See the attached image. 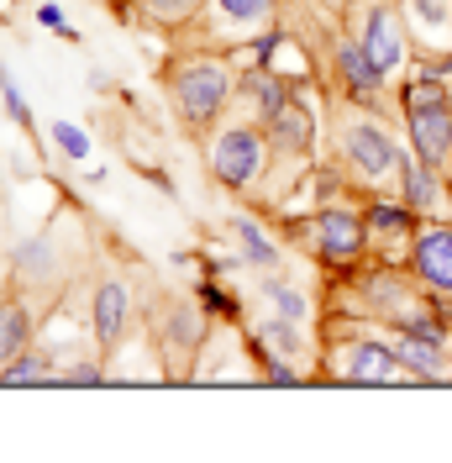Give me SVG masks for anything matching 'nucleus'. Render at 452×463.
I'll use <instances>...</instances> for the list:
<instances>
[{
  "mask_svg": "<svg viewBox=\"0 0 452 463\" xmlns=\"http://www.w3.org/2000/svg\"><path fill=\"white\" fill-rule=\"evenodd\" d=\"M174 106L179 116L190 121V127H205V121H216V111L226 106V95H231V74H226L221 63H211V58H184L179 69H174Z\"/></svg>",
  "mask_w": 452,
  "mask_h": 463,
  "instance_id": "obj_1",
  "label": "nucleus"
},
{
  "mask_svg": "<svg viewBox=\"0 0 452 463\" xmlns=\"http://www.w3.org/2000/svg\"><path fill=\"white\" fill-rule=\"evenodd\" d=\"M258 169H263V137L253 127H226L211 147V174L231 190H242V184H253Z\"/></svg>",
  "mask_w": 452,
  "mask_h": 463,
  "instance_id": "obj_2",
  "label": "nucleus"
},
{
  "mask_svg": "<svg viewBox=\"0 0 452 463\" xmlns=\"http://www.w3.org/2000/svg\"><path fill=\"white\" fill-rule=\"evenodd\" d=\"M410 143L431 169H442L452 158V111L447 100H416L410 106Z\"/></svg>",
  "mask_w": 452,
  "mask_h": 463,
  "instance_id": "obj_3",
  "label": "nucleus"
},
{
  "mask_svg": "<svg viewBox=\"0 0 452 463\" xmlns=\"http://www.w3.org/2000/svg\"><path fill=\"white\" fill-rule=\"evenodd\" d=\"M347 158H353V169L363 174V179H384V174L400 169V147L384 137V127H373V121H358V127H347Z\"/></svg>",
  "mask_w": 452,
  "mask_h": 463,
  "instance_id": "obj_4",
  "label": "nucleus"
},
{
  "mask_svg": "<svg viewBox=\"0 0 452 463\" xmlns=\"http://www.w3.org/2000/svg\"><path fill=\"white\" fill-rule=\"evenodd\" d=\"M358 248H363V222L353 211H321V259L347 263L358 259Z\"/></svg>",
  "mask_w": 452,
  "mask_h": 463,
  "instance_id": "obj_5",
  "label": "nucleus"
},
{
  "mask_svg": "<svg viewBox=\"0 0 452 463\" xmlns=\"http://www.w3.org/2000/svg\"><path fill=\"white\" fill-rule=\"evenodd\" d=\"M363 48H368V58H373L384 74L400 63L405 37H400V22H395V11H390V5H373V16H368V27H363Z\"/></svg>",
  "mask_w": 452,
  "mask_h": 463,
  "instance_id": "obj_6",
  "label": "nucleus"
},
{
  "mask_svg": "<svg viewBox=\"0 0 452 463\" xmlns=\"http://www.w3.org/2000/svg\"><path fill=\"white\" fill-rule=\"evenodd\" d=\"M416 269L431 289H452V232L447 227H431L421 232L416 242Z\"/></svg>",
  "mask_w": 452,
  "mask_h": 463,
  "instance_id": "obj_7",
  "label": "nucleus"
},
{
  "mask_svg": "<svg viewBox=\"0 0 452 463\" xmlns=\"http://www.w3.org/2000/svg\"><path fill=\"white\" fill-rule=\"evenodd\" d=\"M337 63H342V80H347V90L353 95H379V85H384V69L368 58V48L363 43H342L337 48Z\"/></svg>",
  "mask_w": 452,
  "mask_h": 463,
  "instance_id": "obj_8",
  "label": "nucleus"
},
{
  "mask_svg": "<svg viewBox=\"0 0 452 463\" xmlns=\"http://www.w3.org/2000/svg\"><path fill=\"white\" fill-rule=\"evenodd\" d=\"M127 326V285H100L95 289V343L111 347Z\"/></svg>",
  "mask_w": 452,
  "mask_h": 463,
  "instance_id": "obj_9",
  "label": "nucleus"
},
{
  "mask_svg": "<svg viewBox=\"0 0 452 463\" xmlns=\"http://www.w3.org/2000/svg\"><path fill=\"white\" fill-rule=\"evenodd\" d=\"M400 353L384 343H358V353H353V379H363V384H390V379H400Z\"/></svg>",
  "mask_w": 452,
  "mask_h": 463,
  "instance_id": "obj_10",
  "label": "nucleus"
},
{
  "mask_svg": "<svg viewBox=\"0 0 452 463\" xmlns=\"http://www.w3.org/2000/svg\"><path fill=\"white\" fill-rule=\"evenodd\" d=\"M27 343H32V311L16 306V300H5V306H0V369H5L11 358H22Z\"/></svg>",
  "mask_w": 452,
  "mask_h": 463,
  "instance_id": "obj_11",
  "label": "nucleus"
},
{
  "mask_svg": "<svg viewBox=\"0 0 452 463\" xmlns=\"http://www.w3.org/2000/svg\"><path fill=\"white\" fill-rule=\"evenodd\" d=\"M268 127H274V143L289 147V153H306V147H311V111H306L300 100H289Z\"/></svg>",
  "mask_w": 452,
  "mask_h": 463,
  "instance_id": "obj_12",
  "label": "nucleus"
},
{
  "mask_svg": "<svg viewBox=\"0 0 452 463\" xmlns=\"http://www.w3.org/2000/svg\"><path fill=\"white\" fill-rule=\"evenodd\" d=\"M400 190H405V205L410 211H426V205L437 201V174L431 164H416V158H400Z\"/></svg>",
  "mask_w": 452,
  "mask_h": 463,
  "instance_id": "obj_13",
  "label": "nucleus"
},
{
  "mask_svg": "<svg viewBox=\"0 0 452 463\" xmlns=\"http://www.w3.org/2000/svg\"><path fill=\"white\" fill-rule=\"evenodd\" d=\"M0 384H53V358L48 353H22L0 369Z\"/></svg>",
  "mask_w": 452,
  "mask_h": 463,
  "instance_id": "obj_14",
  "label": "nucleus"
},
{
  "mask_svg": "<svg viewBox=\"0 0 452 463\" xmlns=\"http://www.w3.org/2000/svg\"><path fill=\"white\" fill-rule=\"evenodd\" d=\"M231 232H237V242H242L248 263H258V269H274V263H279V248H274V242L258 232L253 216H237V222H231Z\"/></svg>",
  "mask_w": 452,
  "mask_h": 463,
  "instance_id": "obj_15",
  "label": "nucleus"
},
{
  "mask_svg": "<svg viewBox=\"0 0 452 463\" xmlns=\"http://www.w3.org/2000/svg\"><path fill=\"white\" fill-rule=\"evenodd\" d=\"M211 5L221 11L226 22H237V27H253V22L274 16V0H211Z\"/></svg>",
  "mask_w": 452,
  "mask_h": 463,
  "instance_id": "obj_16",
  "label": "nucleus"
},
{
  "mask_svg": "<svg viewBox=\"0 0 452 463\" xmlns=\"http://www.w3.org/2000/svg\"><path fill=\"white\" fill-rule=\"evenodd\" d=\"M0 100H5V111H11L16 127H32V106H27V95H22V85H16L11 69H0Z\"/></svg>",
  "mask_w": 452,
  "mask_h": 463,
  "instance_id": "obj_17",
  "label": "nucleus"
},
{
  "mask_svg": "<svg viewBox=\"0 0 452 463\" xmlns=\"http://www.w3.org/2000/svg\"><path fill=\"white\" fill-rule=\"evenodd\" d=\"M253 90H258V106H263V116H268V121H274V116L289 106V90H284V80H268V74H258Z\"/></svg>",
  "mask_w": 452,
  "mask_h": 463,
  "instance_id": "obj_18",
  "label": "nucleus"
},
{
  "mask_svg": "<svg viewBox=\"0 0 452 463\" xmlns=\"http://www.w3.org/2000/svg\"><path fill=\"white\" fill-rule=\"evenodd\" d=\"M53 143H58L63 158H85V153H89L85 127H74V121H53Z\"/></svg>",
  "mask_w": 452,
  "mask_h": 463,
  "instance_id": "obj_19",
  "label": "nucleus"
},
{
  "mask_svg": "<svg viewBox=\"0 0 452 463\" xmlns=\"http://www.w3.org/2000/svg\"><path fill=\"white\" fill-rule=\"evenodd\" d=\"M258 343L268 347V353H300V337H295L289 317H284V321H268V326L258 332Z\"/></svg>",
  "mask_w": 452,
  "mask_h": 463,
  "instance_id": "obj_20",
  "label": "nucleus"
},
{
  "mask_svg": "<svg viewBox=\"0 0 452 463\" xmlns=\"http://www.w3.org/2000/svg\"><path fill=\"white\" fill-rule=\"evenodd\" d=\"M268 300H274V311H279V317H289V321L306 317V295H300V289L274 285V279H268Z\"/></svg>",
  "mask_w": 452,
  "mask_h": 463,
  "instance_id": "obj_21",
  "label": "nucleus"
},
{
  "mask_svg": "<svg viewBox=\"0 0 452 463\" xmlns=\"http://www.w3.org/2000/svg\"><path fill=\"white\" fill-rule=\"evenodd\" d=\"M405 211H410V205H373L368 216H373V227H379V232H400L405 222H410Z\"/></svg>",
  "mask_w": 452,
  "mask_h": 463,
  "instance_id": "obj_22",
  "label": "nucleus"
},
{
  "mask_svg": "<svg viewBox=\"0 0 452 463\" xmlns=\"http://www.w3.org/2000/svg\"><path fill=\"white\" fill-rule=\"evenodd\" d=\"M37 22H42V27H53L58 37H69V43L80 37V32H74L69 22H63V11H58V5H37Z\"/></svg>",
  "mask_w": 452,
  "mask_h": 463,
  "instance_id": "obj_23",
  "label": "nucleus"
},
{
  "mask_svg": "<svg viewBox=\"0 0 452 463\" xmlns=\"http://www.w3.org/2000/svg\"><path fill=\"white\" fill-rule=\"evenodd\" d=\"M53 379H63V384H100V369H95V364H69V369L53 374Z\"/></svg>",
  "mask_w": 452,
  "mask_h": 463,
  "instance_id": "obj_24",
  "label": "nucleus"
},
{
  "mask_svg": "<svg viewBox=\"0 0 452 463\" xmlns=\"http://www.w3.org/2000/svg\"><path fill=\"white\" fill-rule=\"evenodd\" d=\"M147 5H153V11H158V16H184V11H190V5H195V0H147Z\"/></svg>",
  "mask_w": 452,
  "mask_h": 463,
  "instance_id": "obj_25",
  "label": "nucleus"
},
{
  "mask_svg": "<svg viewBox=\"0 0 452 463\" xmlns=\"http://www.w3.org/2000/svg\"><path fill=\"white\" fill-rule=\"evenodd\" d=\"M268 379H274V384H300V374H295V369H289V364H279V358H274V364H268Z\"/></svg>",
  "mask_w": 452,
  "mask_h": 463,
  "instance_id": "obj_26",
  "label": "nucleus"
}]
</instances>
